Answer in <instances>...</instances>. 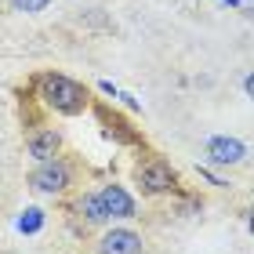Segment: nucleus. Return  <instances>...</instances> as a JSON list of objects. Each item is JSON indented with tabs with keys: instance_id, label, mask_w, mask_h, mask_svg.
I'll return each instance as SVG.
<instances>
[{
	"instance_id": "nucleus-1",
	"label": "nucleus",
	"mask_w": 254,
	"mask_h": 254,
	"mask_svg": "<svg viewBox=\"0 0 254 254\" xmlns=\"http://www.w3.org/2000/svg\"><path fill=\"white\" fill-rule=\"evenodd\" d=\"M40 98L48 102L51 109L65 113V117H76V113H84V106H87V91L80 87L76 80L62 76V73L40 76Z\"/></svg>"
},
{
	"instance_id": "nucleus-2",
	"label": "nucleus",
	"mask_w": 254,
	"mask_h": 254,
	"mask_svg": "<svg viewBox=\"0 0 254 254\" xmlns=\"http://www.w3.org/2000/svg\"><path fill=\"white\" fill-rule=\"evenodd\" d=\"M33 189L40 192H65L69 189V167L62 164V160H44V164L33 171Z\"/></svg>"
},
{
	"instance_id": "nucleus-3",
	"label": "nucleus",
	"mask_w": 254,
	"mask_h": 254,
	"mask_svg": "<svg viewBox=\"0 0 254 254\" xmlns=\"http://www.w3.org/2000/svg\"><path fill=\"white\" fill-rule=\"evenodd\" d=\"M138 186H142V192H149V196L167 192L175 186V171H171L164 160H145V164L138 167Z\"/></svg>"
},
{
	"instance_id": "nucleus-4",
	"label": "nucleus",
	"mask_w": 254,
	"mask_h": 254,
	"mask_svg": "<svg viewBox=\"0 0 254 254\" xmlns=\"http://www.w3.org/2000/svg\"><path fill=\"white\" fill-rule=\"evenodd\" d=\"M247 156V145L240 142V138H211L207 142V160L211 164H218V167H229V164H240V160Z\"/></svg>"
},
{
	"instance_id": "nucleus-5",
	"label": "nucleus",
	"mask_w": 254,
	"mask_h": 254,
	"mask_svg": "<svg viewBox=\"0 0 254 254\" xmlns=\"http://www.w3.org/2000/svg\"><path fill=\"white\" fill-rule=\"evenodd\" d=\"M98 203L109 218H134V200L127 196L124 186H106L98 192Z\"/></svg>"
},
{
	"instance_id": "nucleus-6",
	"label": "nucleus",
	"mask_w": 254,
	"mask_h": 254,
	"mask_svg": "<svg viewBox=\"0 0 254 254\" xmlns=\"http://www.w3.org/2000/svg\"><path fill=\"white\" fill-rule=\"evenodd\" d=\"M102 254H142V236L131 229H113L102 236Z\"/></svg>"
},
{
	"instance_id": "nucleus-7",
	"label": "nucleus",
	"mask_w": 254,
	"mask_h": 254,
	"mask_svg": "<svg viewBox=\"0 0 254 254\" xmlns=\"http://www.w3.org/2000/svg\"><path fill=\"white\" fill-rule=\"evenodd\" d=\"M59 145H62V138H59V131H51V127H40V131L29 134V156L40 160V164L44 160H55Z\"/></svg>"
},
{
	"instance_id": "nucleus-8",
	"label": "nucleus",
	"mask_w": 254,
	"mask_h": 254,
	"mask_svg": "<svg viewBox=\"0 0 254 254\" xmlns=\"http://www.w3.org/2000/svg\"><path fill=\"white\" fill-rule=\"evenodd\" d=\"M80 214H87V222L91 225H102L106 222V211H102V203H98V196H84V200H80Z\"/></svg>"
},
{
	"instance_id": "nucleus-9",
	"label": "nucleus",
	"mask_w": 254,
	"mask_h": 254,
	"mask_svg": "<svg viewBox=\"0 0 254 254\" xmlns=\"http://www.w3.org/2000/svg\"><path fill=\"white\" fill-rule=\"evenodd\" d=\"M40 225H44V211L40 207H29V211L18 218V233H40Z\"/></svg>"
},
{
	"instance_id": "nucleus-10",
	"label": "nucleus",
	"mask_w": 254,
	"mask_h": 254,
	"mask_svg": "<svg viewBox=\"0 0 254 254\" xmlns=\"http://www.w3.org/2000/svg\"><path fill=\"white\" fill-rule=\"evenodd\" d=\"M51 0H11V7L15 11H26V15H37V11H44Z\"/></svg>"
},
{
	"instance_id": "nucleus-11",
	"label": "nucleus",
	"mask_w": 254,
	"mask_h": 254,
	"mask_svg": "<svg viewBox=\"0 0 254 254\" xmlns=\"http://www.w3.org/2000/svg\"><path fill=\"white\" fill-rule=\"evenodd\" d=\"M106 124H109V134H117L120 142H134V134L127 131V124H124V120H106Z\"/></svg>"
}]
</instances>
